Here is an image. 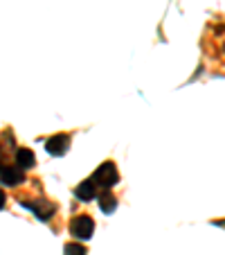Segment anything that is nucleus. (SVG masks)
I'll return each mask as SVG.
<instances>
[{
  "instance_id": "nucleus-3",
  "label": "nucleus",
  "mask_w": 225,
  "mask_h": 255,
  "mask_svg": "<svg viewBox=\"0 0 225 255\" xmlns=\"http://www.w3.org/2000/svg\"><path fill=\"white\" fill-rule=\"evenodd\" d=\"M68 147H70V138H68L66 133H57L45 140V149L52 156H63L68 151Z\"/></svg>"
},
{
  "instance_id": "nucleus-4",
  "label": "nucleus",
  "mask_w": 225,
  "mask_h": 255,
  "mask_svg": "<svg viewBox=\"0 0 225 255\" xmlns=\"http://www.w3.org/2000/svg\"><path fill=\"white\" fill-rule=\"evenodd\" d=\"M23 206L29 208V210H34L39 215V219H43V222L50 219V217L54 215V210H57V208H54L50 201H45V199H41V201H23Z\"/></svg>"
},
{
  "instance_id": "nucleus-8",
  "label": "nucleus",
  "mask_w": 225,
  "mask_h": 255,
  "mask_svg": "<svg viewBox=\"0 0 225 255\" xmlns=\"http://www.w3.org/2000/svg\"><path fill=\"white\" fill-rule=\"evenodd\" d=\"M99 208L106 212V215H110V212H113V210L117 208V199L113 197L110 192H104V194L99 197Z\"/></svg>"
},
{
  "instance_id": "nucleus-9",
  "label": "nucleus",
  "mask_w": 225,
  "mask_h": 255,
  "mask_svg": "<svg viewBox=\"0 0 225 255\" xmlns=\"http://www.w3.org/2000/svg\"><path fill=\"white\" fill-rule=\"evenodd\" d=\"M63 255H86V249H83L81 244H77V242H70V244H66V249H63Z\"/></svg>"
},
{
  "instance_id": "nucleus-1",
  "label": "nucleus",
  "mask_w": 225,
  "mask_h": 255,
  "mask_svg": "<svg viewBox=\"0 0 225 255\" xmlns=\"http://www.w3.org/2000/svg\"><path fill=\"white\" fill-rule=\"evenodd\" d=\"M92 181H95V185H99V188H104V190H110L113 185H117V181H120V174H117L115 163L106 160L104 165H99V169L92 174Z\"/></svg>"
},
{
  "instance_id": "nucleus-5",
  "label": "nucleus",
  "mask_w": 225,
  "mask_h": 255,
  "mask_svg": "<svg viewBox=\"0 0 225 255\" xmlns=\"http://www.w3.org/2000/svg\"><path fill=\"white\" fill-rule=\"evenodd\" d=\"M23 183V169L14 167V165H5L2 167V185L5 188H11V185Z\"/></svg>"
},
{
  "instance_id": "nucleus-2",
  "label": "nucleus",
  "mask_w": 225,
  "mask_h": 255,
  "mask_svg": "<svg viewBox=\"0 0 225 255\" xmlns=\"http://www.w3.org/2000/svg\"><path fill=\"white\" fill-rule=\"evenodd\" d=\"M70 233H72V237H77L79 242L90 240L92 233H95V224H92V219L88 215H79L70 222Z\"/></svg>"
},
{
  "instance_id": "nucleus-6",
  "label": "nucleus",
  "mask_w": 225,
  "mask_h": 255,
  "mask_svg": "<svg viewBox=\"0 0 225 255\" xmlns=\"http://www.w3.org/2000/svg\"><path fill=\"white\" fill-rule=\"evenodd\" d=\"M75 194H77V199H81V201H92V199L97 197V185L95 181H83L81 185H77V190H75Z\"/></svg>"
},
{
  "instance_id": "nucleus-7",
  "label": "nucleus",
  "mask_w": 225,
  "mask_h": 255,
  "mask_svg": "<svg viewBox=\"0 0 225 255\" xmlns=\"http://www.w3.org/2000/svg\"><path fill=\"white\" fill-rule=\"evenodd\" d=\"M16 165L20 169H29L36 165V158H34V151L32 149H18L16 151Z\"/></svg>"
}]
</instances>
